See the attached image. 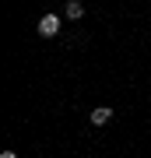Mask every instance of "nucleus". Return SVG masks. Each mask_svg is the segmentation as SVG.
I'll use <instances>...</instances> for the list:
<instances>
[{
    "label": "nucleus",
    "mask_w": 151,
    "mask_h": 158,
    "mask_svg": "<svg viewBox=\"0 0 151 158\" xmlns=\"http://www.w3.org/2000/svg\"><path fill=\"white\" fill-rule=\"evenodd\" d=\"M60 28H63V18H60V14H42V18H39V25H35V32H39L42 39H53V35H60Z\"/></svg>",
    "instance_id": "1"
},
{
    "label": "nucleus",
    "mask_w": 151,
    "mask_h": 158,
    "mask_svg": "<svg viewBox=\"0 0 151 158\" xmlns=\"http://www.w3.org/2000/svg\"><path fill=\"white\" fill-rule=\"evenodd\" d=\"M63 18H67V21H78V18H84V4H81V0H67V7H63Z\"/></svg>",
    "instance_id": "2"
},
{
    "label": "nucleus",
    "mask_w": 151,
    "mask_h": 158,
    "mask_svg": "<svg viewBox=\"0 0 151 158\" xmlns=\"http://www.w3.org/2000/svg\"><path fill=\"white\" fill-rule=\"evenodd\" d=\"M109 119H112V109H109V106H99V109H91V123H95V127H106Z\"/></svg>",
    "instance_id": "3"
},
{
    "label": "nucleus",
    "mask_w": 151,
    "mask_h": 158,
    "mask_svg": "<svg viewBox=\"0 0 151 158\" xmlns=\"http://www.w3.org/2000/svg\"><path fill=\"white\" fill-rule=\"evenodd\" d=\"M0 158H18V155H14V151H4V155H0Z\"/></svg>",
    "instance_id": "4"
}]
</instances>
